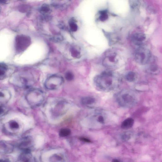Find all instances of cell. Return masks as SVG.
<instances>
[{
	"label": "cell",
	"instance_id": "obj_6",
	"mask_svg": "<svg viewBox=\"0 0 162 162\" xmlns=\"http://www.w3.org/2000/svg\"><path fill=\"white\" fill-rule=\"evenodd\" d=\"M63 79L62 77L53 75L47 79L45 85L46 88L50 90H55L59 88L63 83Z\"/></svg>",
	"mask_w": 162,
	"mask_h": 162
},
{
	"label": "cell",
	"instance_id": "obj_11",
	"mask_svg": "<svg viewBox=\"0 0 162 162\" xmlns=\"http://www.w3.org/2000/svg\"><path fill=\"white\" fill-rule=\"evenodd\" d=\"M5 126L6 128H8L10 130H19L20 125L18 120L15 119L11 120L6 123L5 124Z\"/></svg>",
	"mask_w": 162,
	"mask_h": 162
},
{
	"label": "cell",
	"instance_id": "obj_27",
	"mask_svg": "<svg viewBox=\"0 0 162 162\" xmlns=\"http://www.w3.org/2000/svg\"><path fill=\"white\" fill-rule=\"evenodd\" d=\"M49 8L48 5L45 4L42 6L41 8V11L45 13L49 11Z\"/></svg>",
	"mask_w": 162,
	"mask_h": 162
},
{
	"label": "cell",
	"instance_id": "obj_16",
	"mask_svg": "<svg viewBox=\"0 0 162 162\" xmlns=\"http://www.w3.org/2000/svg\"><path fill=\"white\" fill-rule=\"evenodd\" d=\"M99 13L100 14L99 19L100 21L104 22L108 19L109 16L107 10H101L99 11Z\"/></svg>",
	"mask_w": 162,
	"mask_h": 162
},
{
	"label": "cell",
	"instance_id": "obj_1",
	"mask_svg": "<svg viewBox=\"0 0 162 162\" xmlns=\"http://www.w3.org/2000/svg\"><path fill=\"white\" fill-rule=\"evenodd\" d=\"M119 76L110 71H104L94 78V84L97 89L108 92L119 86L121 82Z\"/></svg>",
	"mask_w": 162,
	"mask_h": 162
},
{
	"label": "cell",
	"instance_id": "obj_5",
	"mask_svg": "<svg viewBox=\"0 0 162 162\" xmlns=\"http://www.w3.org/2000/svg\"><path fill=\"white\" fill-rule=\"evenodd\" d=\"M119 62L117 53L112 50H109L105 54L103 60V65L108 69L115 67Z\"/></svg>",
	"mask_w": 162,
	"mask_h": 162
},
{
	"label": "cell",
	"instance_id": "obj_2",
	"mask_svg": "<svg viewBox=\"0 0 162 162\" xmlns=\"http://www.w3.org/2000/svg\"><path fill=\"white\" fill-rule=\"evenodd\" d=\"M116 99L118 104L121 107L130 108L134 106L137 102V95L133 91L124 90L118 93Z\"/></svg>",
	"mask_w": 162,
	"mask_h": 162
},
{
	"label": "cell",
	"instance_id": "obj_12",
	"mask_svg": "<svg viewBox=\"0 0 162 162\" xmlns=\"http://www.w3.org/2000/svg\"><path fill=\"white\" fill-rule=\"evenodd\" d=\"M134 123V120L132 118H128L122 123L121 127L124 130L129 129L133 126Z\"/></svg>",
	"mask_w": 162,
	"mask_h": 162
},
{
	"label": "cell",
	"instance_id": "obj_20",
	"mask_svg": "<svg viewBox=\"0 0 162 162\" xmlns=\"http://www.w3.org/2000/svg\"><path fill=\"white\" fill-rule=\"evenodd\" d=\"M129 4L131 9L133 10L138 9L140 5V2L138 1H130Z\"/></svg>",
	"mask_w": 162,
	"mask_h": 162
},
{
	"label": "cell",
	"instance_id": "obj_29",
	"mask_svg": "<svg viewBox=\"0 0 162 162\" xmlns=\"http://www.w3.org/2000/svg\"><path fill=\"white\" fill-rule=\"evenodd\" d=\"M80 140L82 141L86 142L89 143L90 142V141L89 139L85 138H80Z\"/></svg>",
	"mask_w": 162,
	"mask_h": 162
},
{
	"label": "cell",
	"instance_id": "obj_19",
	"mask_svg": "<svg viewBox=\"0 0 162 162\" xmlns=\"http://www.w3.org/2000/svg\"><path fill=\"white\" fill-rule=\"evenodd\" d=\"M94 118H95V120L98 123L103 124L105 123L106 119L103 114L99 113L97 115H95Z\"/></svg>",
	"mask_w": 162,
	"mask_h": 162
},
{
	"label": "cell",
	"instance_id": "obj_23",
	"mask_svg": "<svg viewBox=\"0 0 162 162\" xmlns=\"http://www.w3.org/2000/svg\"><path fill=\"white\" fill-rule=\"evenodd\" d=\"M65 77L67 80L70 81L73 79L74 75L73 73L71 72H67L65 74Z\"/></svg>",
	"mask_w": 162,
	"mask_h": 162
},
{
	"label": "cell",
	"instance_id": "obj_18",
	"mask_svg": "<svg viewBox=\"0 0 162 162\" xmlns=\"http://www.w3.org/2000/svg\"><path fill=\"white\" fill-rule=\"evenodd\" d=\"M133 137V134L130 132H126L121 135V139L125 141H129Z\"/></svg>",
	"mask_w": 162,
	"mask_h": 162
},
{
	"label": "cell",
	"instance_id": "obj_7",
	"mask_svg": "<svg viewBox=\"0 0 162 162\" xmlns=\"http://www.w3.org/2000/svg\"><path fill=\"white\" fill-rule=\"evenodd\" d=\"M31 40L29 37L23 35H18L15 39V48L18 53L24 51L30 44Z\"/></svg>",
	"mask_w": 162,
	"mask_h": 162
},
{
	"label": "cell",
	"instance_id": "obj_8",
	"mask_svg": "<svg viewBox=\"0 0 162 162\" xmlns=\"http://www.w3.org/2000/svg\"><path fill=\"white\" fill-rule=\"evenodd\" d=\"M146 39L145 34L142 32H137L131 36V41L135 45L138 47H142Z\"/></svg>",
	"mask_w": 162,
	"mask_h": 162
},
{
	"label": "cell",
	"instance_id": "obj_21",
	"mask_svg": "<svg viewBox=\"0 0 162 162\" xmlns=\"http://www.w3.org/2000/svg\"><path fill=\"white\" fill-rule=\"evenodd\" d=\"M71 133V131L69 129L67 128H63L60 130L59 135L61 137H66L69 135Z\"/></svg>",
	"mask_w": 162,
	"mask_h": 162
},
{
	"label": "cell",
	"instance_id": "obj_14",
	"mask_svg": "<svg viewBox=\"0 0 162 162\" xmlns=\"http://www.w3.org/2000/svg\"><path fill=\"white\" fill-rule=\"evenodd\" d=\"M8 67L5 64L0 63V80L5 79L7 76Z\"/></svg>",
	"mask_w": 162,
	"mask_h": 162
},
{
	"label": "cell",
	"instance_id": "obj_31",
	"mask_svg": "<svg viewBox=\"0 0 162 162\" xmlns=\"http://www.w3.org/2000/svg\"><path fill=\"white\" fill-rule=\"evenodd\" d=\"M0 162H8V160L3 161L2 160H0Z\"/></svg>",
	"mask_w": 162,
	"mask_h": 162
},
{
	"label": "cell",
	"instance_id": "obj_10",
	"mask_svg": "<svg viewBox=\"0 0 162 162\" xmlns=\"http://www.w3.org/2000/svg\"><path fill=\"white\" fill-rule=\"evenodd\" d=\"M103 32L108 41L109 46H112L119 41V37L116 34L107 32L103 30Z\"/></svg>",
	"mask_w": 162,
	"mask_h": 162
},
{
	"label": "cell",
	"instance_id": "obj_13",
	"mask_svg": "<svg viewBox=\"0 0 162 162\" xmlns=\"http://www.w3.org/2000/svg\"><path fill=\"white\" fill-rule=\"evenodd\" d=\"M148 72L154 75H157L160 72V67L156 64H152L147 69Z\"/></svg>",
	"mask_w": 162,
	"mask_h": 162
},
{
	"label": "cell",
	"instance_id": "obj_17",
	"mask_svg": "<svg viewBox=\"0 0 162 162\" xmlns=\"http://www.w3.org/2000/svg\"><path fill=\"white\" fill-rule=\"evenodd\" d=\"M137 76L135 73L130 71L127 73L126 75V78L127 80L129 82H132L135 80Z\"/></svg>",
	"mask_w": 162,
	"mask_h": 162
},
{
	"label": "cell",
	"instance_id": "obj_9",
	"mask_svg": "<svg viewBox=\"0 0 162 162\" xmlns=\"http://www.w3.org/2000/svg\"><path fill=\"white\" fill-rule=\"evenodd\" d=\"M11 94L8 89H0V104H4L8 102L11 98Z\"/></svg>",
	"mask_w": 162,
	"mask_h": 162
},
{
	"label": "cell",
	"instance_id": "obj_25",
	"mask_svg": "<svg viewBox=\"0 0 162 162\" xmlns=\"http://www.w3.org/2000/svg\"><path fill=\"white\" fill-rule=\"evenodd\" d=\"M5 143L3 142L0 141V148H2V149L5 150V152H8V147Z\"/></svg>",
	"mask_w": 162,
	"mask_h": 162
},
{
	"label": "cell",
	"instance_id": "obj_30",
	"mask_svg": "<svg viewBox=\"0 0 162 162\" xmlns=\"http://www.w3.org/2000/svg\"><path fill=\"white\" fill-rule=\"evenodd\" d=\"M113 162H121V161L117 159H114L113 160Z\"/></svg>",
	"mask_w": 162,
	"mask_h": 162
},
{
	"label": "cell",
	"instance_id": "obj_3",
	"mask_svg": "<svg viewBox=\"0 0 162 162\" xmlns=\"http://www.w3.org/2000/svg\"><path fill=\"white\" fill-rule=\"evenodd\" d=\"M25 99L30 106L36 107L41 104L44 99V94L41 90L34 89L27 93Z\"/></svg>",
	"mask_w": 162,
	"mask_h": 162
},
{
	"label": "cell",
	"instance_id": "obj_4",
	"mask_svg": "<svg viewBox=\"0 0 162 162\" xmlns=\"http://www.w3.org/2000/svg\"><path fill=\"white\" fill-rule=\"evenodd\" d=\"M135 59L140 65H147L151 61L152 54L150 51L143 47H138L135 54Z\"/></svg>",
	"mask_w": 162,
	"mask_h": 162
},
{
	"label": "cell",
	"instance_id": "obj_15",
	"mask_svg": "<svg viewBox=\"0 0 162 162\" xmlns=\"http://www.w3.org/2000/svg\"><path fill=\"white\" fill-rule=\"evenodd\" d=\"M95 99L94 97H86L83 98L82 103L84 105L90 106L92 105L95 102Z\"/></svg>",
	"mask_w": 162,
	"mask_h": 162
},
{
	"label": "cell",
	"instance_id": "obj_22",
	"mask_svg": "<svg viewBox=\"0 0 162 162\" xmlns=\"http://www.w3.org/2000/svg\"><path fill=\"white\" fill-rule=\"evenodd\" d=\"M53 162H62V158L58 155H55L52 157L51 160Z\"/></svg>",
	"mask_w": 162,
	"mask_h": 162
},
{
	"label": "cell",
	"instance_id": "obj_28",
	"mask_svg": "<svg viewBox=\"0 0 162 162\" xmlns=\"http://www.w3.org/2000/svg\"><path fill=\"white\" fill-rule=\"evenodd\" d=\"M5 110L4 108L2 106H0V115L4 113Z\"/></svg>",
	"mask_w": 162,
	"mask_h": 162
},
{
	"label": "cell",
	"instance_id": "obj_24",
	"mask_svg": "<svg viewBox=\"0 0 162 162\" xmlns=\"http://www.w3.org/2000/svg\"><path fill=\"white\" fill-rule=\"evenodd\" d=\"M70 26L71 30L73 32H76L78 29V26L76 23L71 22L70 23Z\"/></svg>",
	"mask_w": 162,
	"mask_h": 162
},
{
	"label": "cell",
	"instance_id": "obj_26",
	"mask_svg": "<svg viewBox=\"0 0 162 162\" xmlns=\"http://www.w3.org/2000/svg\"><path fill=\"white\" fill-rule=\"evenodd\" d=\"M71 54L72 56L74 58H78L80 55V53L75 49H72L71 51Z\"/></svg>",
	"mask_w": 162,
	"mask_h": 162
}]
</instances>
